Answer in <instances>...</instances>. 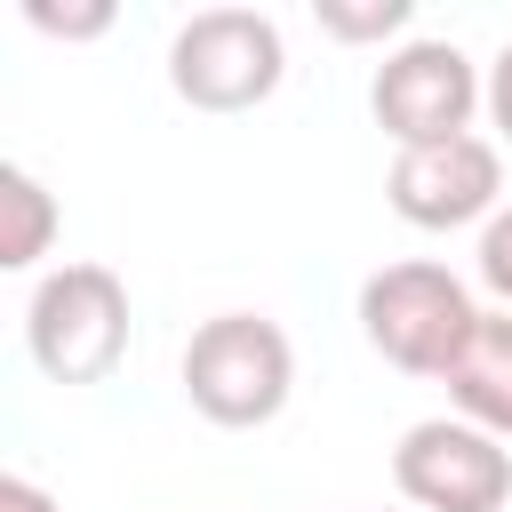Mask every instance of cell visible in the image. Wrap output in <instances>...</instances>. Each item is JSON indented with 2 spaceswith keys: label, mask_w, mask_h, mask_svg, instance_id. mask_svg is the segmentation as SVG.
<instances>
[{
  "label": "cell",
  "mask_w": 512,
  "mask_h": 512,
  "mask_svg": "<svg viewBox=\"0 0 512 512\" xmlns=\"http://www.w3.org/2000/svg\"><path fill=\"white\" fill-rule=\"evenodd\" d=\"M296 392V352L280 336V320L264 312H216L192 328L184 344V400L224 424V432H248V424H272Z\"/></svg>",
  "instance_id": "obj_1"
},
{
  "label": "cell",
  "mask_w": 512,
  "mask_h": 512,
  "mask_svg": "<svg viewBox=\"0 0 512 512\" xmlns=\"http://www.w3.org/2000/svg\"><path fill=\"white\" fill-rule=\"evenodd\" d=\"M24 344L48 384H104L128 352V288L112 264H56L24 304Z\"/></svg>",
  "instance_id": "obj_2"
},
{
  "label": "cell",
  "mask_w": 512,
  "mask_h": 512,
  "mask_svg": "<svg viewBox=\"0 0 512 512\" xmlns=\"http://www.w3.org/2000/svg\"><path fill=\"white\" fill-rule=\"evenodd\" d=\"M472 328L480 304L448 264H384L360 280V336L408 376H448Z\"/></svg>",
  "instance_id": "obj_3"
},
{
  "label": "cell",
  "mask_w": 512,
  "mask_h": 512,
  "mask_svg": "<svg viewBox=\"0 0 512 512\" xmlns=\"http://www.w3.org/2000/svg\"><path fill=\"white\" fill-rule=\"evenodd\" d=\"M288 48L264 8H200L168 40V88L192 112H248L280 88Z\"/></svg>",
  "instance_id": "obj_4"
},
{
  "label": "cell",
  "mask_w": 512,
  "mask_h": 512,
  "mask_svg": "<svg viewBox=\"0 0 512 512\" xmlns=\"http://www.w3.org/2000/svg\"><path fill=\"white\" fill-rule=\"evenodd\" d=\"M480 104H488V80L472 72V56L456 40H400L376 64V80H368V112H376V128L400 152L472 136V112Z\"/></svg>",
  "instance_id": "obj_5"
},
{
  "label": "cell",
  "mask_w": 512,
  "mask_h": 512,
  "mask_svg": "<svg viewBox=\"0 0 512 512\" xmlns=\"http://www.w3.org/2000/svg\"><path fill=\"white\" fill-rule=\"evenodd\" d=\"M392 488L416 512H504L512 504V448L464 416H424L392 448Z\"/></svg>",
  "instance_id": "obj_6"
},
{
  "label": "cell",
  "mask_w": 512,
  "mask_h": 512,
  "mask_svg": "<svg viewBox=\"0 0 512 512\" xmlns=\"http://www.w3.org/2000/svg\"><path fill=\"white\" fill-rule=\"evenodd\" d=\"M504 192V152L488 136H448V144H416L392 160L384 200L400 224L416 232H456V224H488Z\"/></svg>",
  "instance_id": "obj_7"
},
{
  "label": "cell",
  "mask_w": 512,
  "mask_h": 512,
  "mask_svg": "<svg viewBox=\"0 0 512 512\" xmlns=\"http://www.w3.org/2000/svg\"><path fill=\"white\" fill-rule=\"evenodd\" d=\"M440 384H448L464 424L512 440V312H480V328L464 336V352H456V368Z\"/></svg>",
  "instance_id": "obj_8"
},
{
  "label": "cell",
  "mask_w": 512,
  "mask_h": 512,
  "mask_svg": "<svg viewBox=\"0 0 512 512\" xmlns=\"http://www.w3.org/2000/svg\"><path fill=\"white\" fill-rule=\"evenodd\" d=\"M56 240V200L32 168H0V264L8 272H32Z\"/></svg>",
  "instance_id": "obj_9"
},
{
  "label": "cell",
  "mask_w": 512,
  "mask_h": 512,
  "mask_svg": "<svg viewBox=\"0 0 512 512\" xmlns=\"http://www.w3.org/2000/svg\"><path fill=\"white\" fill-rule=\"evenodd\" d=\"M328 40H392L408 32V0H320L312 8Z\"/></svg>",
  "instance_id": "obj_10"
},
{
  "label": "cell",
  "mask_w": 512,
  "mask_h": 512,
  "mask_svg": "<svg viewBox=\"0 0 512 512\" xmlns=\"http://www.w3.org/2000/svg\"><path fill=\"white\" fill-rule=\"evenodd\" d=\"M24 24L32 32H64V40H96L112 24V0H88V8H56V0H24Z\"/></svg>",
  "instance_id": "obj_11"
},
{
  "label": "cell",
  "mask_w": 512,
  "mask_h": 512,
  "mask_svg": "<svg viewBox=\"0 0 512 512\" xmlns=\"http://www.w3.org/2000/svg\"><path fill=\"white\" fill-rule=\"evenodd\" d=\"M480 280L512 304V208H496V216L480 224Z\"/></svg>",
  "instance_id": "obj_12"
},
{
  "label": "cell",
  "mask_w": 512,
  "mask_h": 512,
  "mask_svg": "<svg viewBox=\"0 0 512 512\" xmlns=\"http://www.w3.org/2000/svg\"><path fill=\"white\" fill-rule=\"evenodd\" d=\"M488 120L504 128V144H512V40L496 48V64H488Z\"/></svg>",
  "instance_id": "obj_13"
},
{
  "label": "cell",
  "mask_w": 512,
  "mask_h": 512,
  "mask_svg": "<svg viewBox=\"0 0 512 512\" xmlns=\"http://www.w3.org/2000/svg\"><path fill=\"white\" fill-rule=\"evenodd\" d=\"M0 512H56V496H48L40 480H24V472H8V480H0Z\"/></svg>",
  "instance_id": "obj_14"
}]
</instances>
